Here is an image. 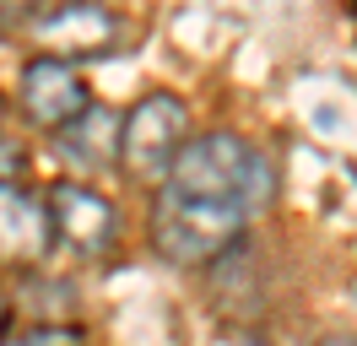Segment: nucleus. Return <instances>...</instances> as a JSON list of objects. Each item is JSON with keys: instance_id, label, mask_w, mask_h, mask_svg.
Instances as JSON below:
<instances>
[{"instance_id": "8", "label": "nucleus", "mask_w": 357, "mask_h": 346, "mask_svg": "<svg viewBox=\"0 0 357 346\" xmlns=\"http://www.w3.org/2000/svg\"><path fill=\"white\" fill-rule=\"evenodd\" d=\"M54 141H60V151H66L76 168H114L119 163V114L103 103H87L76 119H66V125L54 130Z\"/></svg>"}, {"instance_id": "3", "label": "nucleus", "mask_w": 357, "mask_h": 346, "mask_svg": "<svg viewBox=\"0 0 357 346\" xmlns=\"http://www.w3.org/2000/svg\"><path fill=\"white\" fill-rule=\"evenodd\" d=\"M190 141V114L174 92H146L141 103L119 119V163L141 184H162L168 163L178 157V146Z\"/></svg>"}, {"instance_id": "10", "label": "nucleus", "mask_w": 357, "mask_h": 346, "mask_svg": "<svg viewBox=\"0 0 357 346\" xmlns=\"http://www.w3.org/2000/svg\"><path fill=\"white\" fill-rule=\"evenodd\" d=\"M44 11V0H0V27L11 33V27H27V22Z\"/></svg>"}, {"instance_id": "11", "label": "nucleus", "mask_w": 357, "mask_h": 346, "mask_svg": "<svg viewBox=\"0 0 357 346\" xmlns=\"http://www.w3.org/2000/svg\"><path fill=\"white\" fill-rule=\"evenodd\" d=\"M319 346H357V336H325Z\"/></svg>"}, {"instance_id": "5", "label": "nucleus", "mask_w": 357, "mask_h": 346, "mask_svg": "<svg viewBox=\"0 0 357 346\" xmlns=\"http://www.w3.org/2000/svg\"><path fill=\"white\" fill-rule=\"evenodd\" d=\"M49 227H54V238H66L70 249H82V255H103L114 243V206L103 200L98 190H87V184H70V179H60L54 190H49Z\"/></svg>"}, {"instance_id": "7", "label": "nucleus", "mask_w": 357, "mask_h": 346, "mask_svg": "<svg viewBox=\"0 0 357 346\" xmlns=\"http://www.w3.org/2000/svg\"><path fill=\"white\" fill-rule=\"evenodd\" d=\"M49 243H54L49 206L22 184H0V260L33 265V260H49Z\"/></svg>"}, {"instance_id": "1", "label": "nucleus", "mask_w": 357, "mask_h": 346, "mask_svg": "<svg viewBox=\"0 0 357 346\" xmlns=\"http://www.w3.org/2000/svg\"><path fill=\"white\" fill-rule=\"evenodd\" d=\"M162 190H190V195H222V200H238L244 211H266L271 195H276V173H271V157L260 146H249L244 135L233 130H206V135H190L178 157L162 173Z\"/></svg>"}, {"instance_id": "4", "label": "nucleus", "mask_w": 357, "mask_h": 346, "mask_svg": "<svg viewBox=\"0 0 357 346\" xmlns=\"http://www.w3.org/2000/svg\"><path fill=\"white\" fill-rule=\"evenodd\" d=\"M33 43L44 49L49 60H92V54H114L119 49V17L98 0H60V6H44L38 17L27 22Z\"/></svg>"}, {"instance_id": "6", "label": "nucleus", "mask_w": 357, "mask_h": 346, "mask_svg": "<svg viewBox=\"0 0 357 346\" xmlns=\"http://www.w3.org/2000/svg\"><path fill=\"white\" fill-rule=\"evenodd\" d=\"M87 103H92V98H87V86H82V76H76V65L49 60V54L27 60V70H22V108H27L33 125L60 130L66 119H76Z\"/></svg>"}, {"instance_id": "9", "label": "nucleus", "mask_w": 357, "mask_h": 346, "mask_svg": "<svg viewBox=\"0 0 357 346\" xmlns=\"http://www.w3.org/2000/svg\"><path fill=\"white\" fill-rule=\"evenodd\" d=\"M6 346H87V336L66 330V324H38V330H27V336H17V341H6Z\"/></svg>"}, {"instance_id": "13", "label": "nucleus", "mask_w": 357, "mask_h": 346, "mask_svg": "<svg viewBox=\"0 0 357 346\" xmlns=\"http://www.w3.org/2000/svg\"><path fill=\"white\" fill-rule=\"evenodd\" d=\"M0 114H6V108H0Z\"/></svg>"}, {"instance_id": "12", "label": "nucleus", "mask_w": 357, "mask_h": 346, "mask_svg": "<svg viewBox=\"0 0 357 346\" xmlns=\"http://www.w3.org/2000/svg\"><path fill=\"white\" fill-rule=\"evenodd\" d=\"M0 336H6V298H0Z\"/></svg>"}, {"instance_id": "2", "label": "nucleus", "mask_w": 357, "mask_h": 346, "mask_svg": "<svg viewBox=\"0 0 357 346\" xmlns=\"http://www.w3.org/2000/svg\"><path fill=\"white\" fill-rule=\"evenodd\" d=\"M255 222V211H244L238 200L222 195H190V190H162L157 184L152 206V249L168 265H206V260L227 255L244 227Z\"/></svg>"}]
</instances>
